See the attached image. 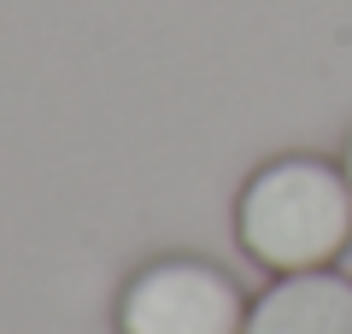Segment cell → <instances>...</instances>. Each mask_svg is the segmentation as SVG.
<instances>
[{
    "mask_svg": "<svg viewBox=\"0 0 352 334\" xmlns=\"http://www.w3.org/2000/svg\"><path fill=\"white\" fill-rule=\"evenodd\" d=\"M252 299L212 258L170 252L141 264L118 293V334H241Z\"/></svg>",
    "mask_w": 352,
    "mask_h": 334,
    "instance_id": "cell-2",
    "label": "cell"
},
{
    "mask_svg": "<svg viewBox=\"0 0 352 334\" xmlns=\"http://www.w3.org/2000/svg\"><path fill=\"white\" fill-rule=\"evenodd\" d=\"M241 334H352V276L335 264L270 276V287L247 305Z\"/></svg>",
    "mask_w": 352,
    "mask_h": 334,
    "instance_id": "cell-3",
    "label": "cell"
},
{
    "mask_svg": "<svg viewBox=\"0 0 352 334\" xmlns=\"http://www.w3.org/2000/svg\"><path fill=\"white\" fill-rule=\"evenodd\" d=\"M340 170H346V182H352V141H346V159H340Z\"/></svg>",
    "mask_w": 352,
    "mask_h": 334,
    "instance_id": "cell-4",
    "label": "cell"
},
{
    "mask_svg": "<svg viewBox=\"0 0 352 334\" xmlns=\"http://www.w3.org/2000/svg\"><path fill=\"white\" fill-rule=\"evenodd\" d=\"M235 241L258 270H329L352 247V182L317 153L258 164L235 194Z\"/></svg>",
    "mask_w": 352,
    "mask_h": 334,
    "instance_id": "cell-1",
    "label": "cell"
}]
</instances>
